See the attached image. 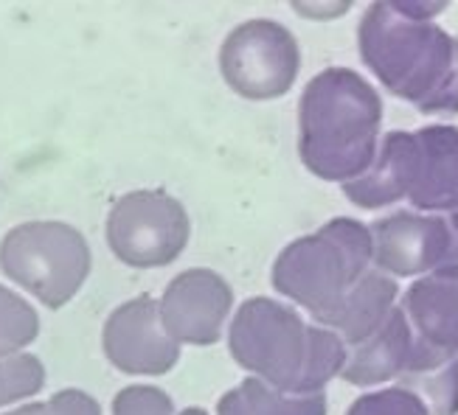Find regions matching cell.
Wrapping results in <instances>:
<instances>
[{"label": "cell", "mask_w": 458, "mask_h": 415, "mask_svg": "<svg viewBox=\"0 0 458 415\" xmlns=\"http://www.w3.org/2000/svg\"><path fill=\"white\" fill-rule=\"evenodd\" d=\"M90 267V245L68 222H23L0 242V270L6 278L48 309L71 303L73 295L85 286Z\"/></svg>", "instance_id": "cell-1"}, {"label": "cell", "mask_w": 458, "mask_h": 415, "mask_svg": "<svg viewBox=\"0 0 458 415\" xmlns=\"http://www.w3.org/2000/svg\"><path fill=\"white\" fill-rule=\"evenodd\" d=\"M107 247L127 267L152 270L181 259L191 239L186 205L166 191H130L107 213Z\"/></svg>", "instance_id": "cell-2"}, {"label": "cell", "mask_w": 458, "mask_h": 415, "mask_svg": "<svg viewBox=\"0 0 458 415\" xmlns=\"http://www.w3.org/2000/svg\"><path fill=\"white\" fill-rule=\"evenodd\" d=\"M295 51L287 34L270 20L236 26L220 48V71L233 93L245 98H270L290 82Z\"/></svg>", "instance_id": "cell-3"}, {"label": "cell", "mask_w": 458, "mask_h": 415, "mask_svg": "<svg viewBox=\"0 0 458 415\" xmlns=\"http://www.w3.org/2000/svg\"><path fill=\"white\" fill-rule=\"evenodd\" d=\"M102 348L107 362L130 377H164L181 360V345L169 337L157 301L149 295L110 314L102 328Z\"/></svg>", "instance_id": "cell-4"}, {"label": "cell", "mask_w": 458, "mask_h": 415, "mask_svg": "<svg viewBox=\"0 0 458 415\" xmlns=\"http://www.w3.org/2000/svg\"><path fill=\"white\" fill-rule=\"evenodd\" d=\"M233 292L220 272L197 267L166 284L157 298V311L177 345H211L223 337L231 318Z\"/></svg>", "instance_id": "cell-5"}, {"label": "cell", "mask_w": 458, "mask_h": 415, "mask_svg": "<svg viewBox=\"0 0 458 415\" xmlns=\"http://www.w3.org/2000/svg\"><path fill=\"white\" fill-rule=\"evenodd\" d=\"M228 340L236 362L270 382H282L293 365V320L267 301H250L239 309Z\"/></svg>", "instance_id": "cell-6"}, {"label": "cell", "mask_w": 458, "mask_h": 415, "mask_svg": "<svg viewBox=\"0 0 458 415\" xmlns=\"http://www.w3.org/2000/svg\"><path fill=\"white\" fill-rule=\"evenodd\" d=\"M39 334L37 309L17 295L14 289L0 284V357L23 353Z\"/></svg>", "instance_id": "cell-7"}, {"label": "cell", "mask_w": 458, "mask_h": 415, "mask_svg": "<svg viewBox=\"0 0 458 415\" xmlns=\"http://www.w3.org/2000/svg\"><path fill=\"white\" fill-rule=\"evenodd\" d=\"M46 385V365L34 353L0 357V410L34 399Z\"/></svg>", "instance_id": "cell-8"}, {"label": "cell", "mask_w": 458, "mask_h": 415, "mask_svg": "<svg viewBox=\"0 0 458 415\" xmlns=\"http://www.w3.org/2000/svg\"><path fill=\"white\" fill-rule=\"evenodd\" d=\"M216 415H304V412L301 407L278 399L267 385L248 379L236 390L225 393L220 404H216Z\"/></svg>", "instance_id": "cell-9"}, {"label": "cell", "mask_w": 458, "mask_h": 415, "mask_svg": "<svg viewBox=\"0 0 458 415\" xmlns=\"http://www.w3.org/2000/svg\"><path fill=\"white\" fill-rule=\"evenodd\" d=\"M174 402L155 385H130L113 399V415H174Z\"/></svg>", "instance_id": "cell-10"}, {"label": "cell", "mask_w": 458, "mask_h": 415, "mask_svg": "<svg viewBox=\"0 0 458 415\" xmlns=\"http://www.w3.org/2000/svg\"><path fill=\"white\" fill-rule=\"evenodd\" d=\"M46 410H48V415H102V407H98V402L90 396V393L76 390V387L54 393Z\"/></svg>", "instance_id": "cell-11"}, {"label": "cell", "mask_w": 458, "mask_h": 415, "mask_svg": "<svg viewBox=\"0 0 458 415\" xmlns=\"http://www.w3.org/2000/svg\"><path fill=\"white\" fill-rule=\"evenodd\" d=\"M0 415H48L46 404H39V402H29V404H20L14 410H4Z\"/></svg>", "instance_id": "cell-12"}, {"label": "cell", "mask_w": 458, "mask_h": 415, "mask_svg": "<svg viewBox=\"0 0 458 415\" xmlns=\"http://www.w3.org/2000/svg\"><path fill=\"white\" fill-rule=\"evenodd\" d=\"M174 415H208L203 407H186V410H177Z\"/></svg>", "instance_id": "cell-13"}]
</instances>
